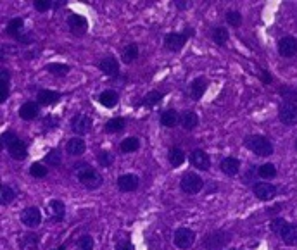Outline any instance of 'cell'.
<instances>
[{
	"label": "cell",
	"mask_w": 297,
	"mask_h": 250,
	"mask_svg": "<svg viewBox=\"0 0 297 250\" xmlns=\"http://www.w3.org/2000/svg\"><path fill=\"white\" fill-rule=\"evenodd\" d=\"M100 71L107 76H116L118 71H120V64L114 57H106L100 61Z\"/></svg>",
	"instance_id": "15"
},
{
	"label": "cell",
	"mask_w": 297,
	"mask_h": 250,
	"mask_svg": "<svg viewBox=\"0 0 297 250\" xmlns=\"http://www.w3.org/2000/svg\"><path fill=\"white\" fill-rule=\"evenodd\" d=\"M61 161L62 157L59 150H50V152L47 154V157H45V164H48V166H59Z\"/></svg>",
	"instance_id": "38"
},
{
	"label": "cell",
	"mask_w": 297,
	"mask_h": 250,
	"mask_svg": "<svg viewBox=\"0 0 297 250\" xmlns=\"http://www.w3.org/2000/svg\"><path fill=\"white\" fill-rule=\"evenodd\" d=\"M21 221H23L24 226L28 228H37L42 223V214L37 207H26L21 214Z\"/></svg>",
	"instance_id": "8"
},
{
	"label": "cell",
	"mask_w": 297,
	"mask_h": 250,
	"mask_svg": "<svg viewBox=\"0 0 297 250\" xmlns=\"http://www.w3.org/2000/svg\"><path fill=\"white\" fill-rule=\"evenodd\" d=\"M118 100H120V97H118V93L114 90H106L99 95V102L107 109L114 107V105L118 104Z\"/></svg>",
	"instance_id": "20"
},
{
	"label": "cell",
	"mask_w": 297,
	"mask_h": 250,
	"mask_svg": "<svg viewBox=\"0 0 297 250\" xmlns=\"http://www.w3.org/2000/svg\"><path fill=\"white\" fill-rule=\"evenodd\" d=\"M176 7H178V9H185V7H187V3L180 2V0H176Z\"/></svg>",
	"instance_id": "50"
},
{
	"label": "cell",
	"mask_w": 297,
	"mask_h": 250,
	"mask_svg": "<svg viewBox=\"0 0 297 250\" xmlns=\"http://www.w3.org/2000/svg\"><path fill=\"white\" fill-rule=\"evenodd\" d=\"M226 21H228L230 26H239V24L242 23V16H240V12L230 10V12L226 14Z\"/></svg>",
	"instance_id": "43"
},
{
	"label": "cell",
	"mask_w": 297,
	"mask_h": 250,
	"mask_svg": "<svg viewBox=\"0 0 297 250\" xmlns=\"http://www.w3.org/2000/svg\"><path fill=\"white\" fill-rule=\"evenodd\" d=\"M204 91H206V80L204 78H197L190 84V95L194 100H199V98L204 95Z\"/></svg>",
	"instance_id": "26"
},
{
	"label": "cell",
	"mask_w": 297,
	"mask_h": 250,
	"mask_svg": "<svg viewBox=\"0 0 297 250\" xmlns=\"http://www.w3.org/2000/svg\"><path fill=\"white\" fill-rule=\"evenodd\" d=\"M76 249L78 250H93V240L90 235H83L80 237L78 244H76Z\"/></svg>",
	"instance_id": "39"
},
{
	"label": "cell",
	"mask_w": 297,
	"mask_h": 250,
	"mask_svg": "<svg viewBox=\"0 0 297 250\" xmlns=\"http://www.w3.org/2000/svg\"><path fill=\"white\" fill-rule=\"evenodd\" d=\"M296 149H297V140H296Z\"/></svg>",
	"instance_id": "52"
},
{
	"label": "cell",
	"mask_w": 297,
	"mask_h": 250,
	"mask_svg": "<svg viewBox=\"0 0 297 250\" xmlns=\"http://www.w3.org/2000/svg\"><path fill=\"white\" fill-rule=\"evenodd\" d=\"M278 118L284 125L287 126H294L297 123V105L296 104H282L280 109H278Z\"/></svg>",
	"instance_id": "6"
},
{
	"label": "cell",
	"mask_w": 297,
	"mask_h": 250,
	"mask_svg": "<svg viewBox=\"0 0 297 250\" xmlns=\"http://www.w3.org/2000/svg\"><path fill=\"white\" fill-rule=\"evenodd\" d=\"M66 152L69 156H82L85 152V142L82 138H71L66 143Z\"/></svg>",
	"instance_id": "18"
},
{
	"label": "cell",
	"mask_w": 297,
	"mask_h": 250,
	"mask_svg": "<svg viewBox=\"0 0 297 250\" xmlns=\"http://www.w3.org/2000/svg\"><path fill=\"white\" fill-rule=\"evenodd\" d=\"M116 250H135V247H133V244H131V242L123 240V242H120V244H118Z\"/></svg>",
	"instance_id": "47"
},
{
	"label": "cell",
	"mask_w": 297,
	"mask_h": 250,
	"mask_svg": "<svg viewBox=\"0 0 297 250\" xmlns=\"http://www.w3.org/2000/svg\"><path fill=\"white\" fill-rule=\"evenodd\" d=\"M47 69L52 73V75H57V76H64V75H68V71H69V68L66 64H48Z\"/></svg>",
	"instance_id": "42"
},
{
	"label": "cell",
	"mask_w": 297,
	"mask_h": 250,
	"mask_svg": "<svg viewBox=\"0 0 297 250\" xmlns=\"http://www.w3.org/2000/svg\"><path fill=\"white\" fill-rule=\"evenodd\" d=\"M19 116L24 121H31L38 116V105L35 102H24L19 109Z\"/></svg>",
	"instance_id": "16"
},
{
	"label": "cell",
	"mask_w": 297,
	"mask_h": 250,
	"mask_svg": "<svg viewBox=\"0 0 297 250\" xmlns=\"http://www.w3.org/2000/svg\"><path fill=\"white\" fill-rule=\"evenodd\" d=\"M48 212H50L52 219L61 221L62 217H64V214H66V207H64V204H62L61 200H52V202L48 204Z\"/></svg>",
	"instance_id": "22"
},
{
	"label": "cell",
	"mask_w": 297,
	"mask_h": 250,
	"mask_svg": "<svg viewBox=\"0 0 297 250\" xmlns=\"http://www.w3.org/2000/svg\"><path fill=\"white\" fill-rule=\"evenodd\" d=\"M71 128L76 135H85V133H88L90 128H92V119L83 114L75 116V118L71 119Z\"/></svg>",
	"instance_id": "10"
},
{
	"label": "cell",
	"mask_w": 297,
	"mask_h": 250,
	"mask_svg": "<svg viewBox=\"0 0 297 250\" xmlns=\"http://www.w3.org/2000/svg\"><path fill=\"white\" fill-rule=\"evenodd\" d=\"M230 242L228 233H223V231H214L211 233L204 242L206 250H221L226 244Z\"/></svg>",
	"instance_id": "5"
},
{
	"label": "cell",
	"mask_w": 297,
	"mask_h": 250,
	"mask_svg": "<svg viewBox=\"0 0 297 250\" xmlns=\"http://www.w3.org/2000/svg\"><path fill=\"white\" fill-rule=\"evenodd\" d=\"M17 140H19V138H17L12 131H7V133H3V135H2V145H5L7 149H9V147L12 145V143H16Z\"/></svg>",
	"instance_id": "44"
},
{
	"label": "cell",
	"mask_w": 297,
	"mask_h": 250,
	"mask_svg": "<svg viewBox=\"0 0 297 250\" xmlns=\"http://www.w3.org/2000/svg\"><path fill=\"white\" fill-rule=\"evenodd\" d=\"M168 159H170V164L173 167H178L183 164L185 161V154L181 149H178V147H173V149L170 150V154H168Z\"/></svg>",
	"instance_id": "27"
},
{
	"label": "cell",
	"mask_w": 297,
	"mask_h": 250,
	"mask_svg": "<svg viewBox=\"0 0 297 250\" xmlns=\"http://www.w3.org/2000/svg\"><path fill=\"white\" fill-rule=\"evenodd\" d=\"M125 125H127V121H125L123 118H114V119H111V121H107L106 131L107 133H118L125 128Z\"/></svg>",
	"instance_id": "29"
},
{
	"label": "cell",
	"mask_w": 297,
	"mask_h": 250,
	"mask_svg": "<svg viewBox=\"0 0 297 250\" xmlns=\"http://www.w3.org/2000/svg\"><path fill=\"white\" fill-rule=\"evenodd\" d=\"M7 150H9L10 157H12V159H16V161H23V159H26V156H28L26 145H24L21 140H17L16 143H12V145H10Z\"/></svg>",
	"instance_id": "19"
},
{
	"label": "cell",
	"mask_w": 297,
	"mask_h": 250,
	"mask_svg": "<svg viewBox=\"0 0 297 250\" xmlns=\"http://www.w3.org/2000/svg\"><path fill=\"white\" fill-rule=\"evenodd\" d=\"M212 40L218 45H225L226 40H228V30H225V28H216V30L212 31Z\"/></svg>",
	"instance_id": "35"
},
{
	"label": "cell",
	"mask_w": 297,
	"mask_h": 250,
	"mask_svg": "<svg viewBox=\"0 0 297 250\" xmlns=\"http://www.w3.org/2000/svg\"><path fill=\"white\" fill-rule=\"evenodd\" d=\"M219 167H221V171L225 172V174L235 176L237 172L240 171V161L235 159V157H225V159L221 161V164H219Z\"/></svg>",
	"instance_id": "14"
},
{
	"label": "cell",
	"mask_w": 297,
	"mask_h": 250,
	"mask_svg": "<svg viewBox=\"0 0 297 250\" xmlns=\"http://www.w3.org/2000/svg\"><path fill=\"white\" fill-rule=\"evenodd\" d=\"M97 161H99V164L102 167H109L111 164L114 163V157H113V154L102 150V152H99V156H97Z\"/></svg>",
	"instance_id": "40"
},
{
	"label": "cell",
	"mask_w": 297,
	"mask_h": 250,
	"mask_svg": "<svg viewBox=\"0 0 297 250\" xmlns=\"http://www.w3.org/2000/svg\"><path fill=\"white\" fill-rule=\"evenodd\" d=\"M246 147L249 150H253V152L259 157H268L273 154V145H271V142L266 136H261V135L249 136V138L246 140Z\"/></svg>",
	"instance_id": "2"
},
{
	"label": "cell",
	"mask_w": 297,
	"mask_h": 250,
	"mask_svg": "<svg viewBox=\"0 0 297 250\" xmlns=\"http://www.w3.org/2000/svg\"><path fill=\"white\" fill-rule=\"evenodd\" d=\"M55 126H57V121L54 118L43 119V128H55Z\"/></svg>",
	"instance_id": "48"
},
{
	"label": "cell",
	"mask_w": 297,
	"mask_h": 250,
	"mask_svg": "<svg viewBox=\"0 0 297 250\" xmlns=\"http://www.w3.org/2000/svg\"><path fill=\"white\" fill-rule=\"evenodd\" d=\"M68 24L73 31H85L86 26H88V23H86L85 17L78 16V14H71V16L68 17Z\"/></svg>",
	"instance_id": "23"
},
{
	"label": "cell",
	"mask_w": 297,
	"mask_h": 250,
	"mask_svg": "<svg viewBox=\"0 0 297 250\" xmlns=\"http://www.w3.org/2000/svg\"><path fill=\"white\" fill-rule=\"evenodd\" d=\"M192 35V30H188L187 33H170L164 37V45H166L168 50L171 52H178L181 50V47L185 45V42H187V38Z\"/></svg>",
	"instance_id": "4"
},
{
	"label": "cell",
	"mask_w": 297,
	"mask_h": 250,
	"mask_svg": "<svg viewBox=\"0 0 297 250\" xmlns=\"http://www.w3.org/2000/svg\"><path fill=\"white\" fill-rule=\"evenodd\" d=\"M190 164L194 167L201 169V171H208L209 166H211V161H209V156L204 150H194L190 154Z\"/></svg>",
	"instance_id": "11"
},
{
	"label": "cell",
	"mask_w": 297,
	"mask_h": 250,
	"mask_svg": "<svg viewBox=\"0 0 297 250\" xmlns=\"http://www.w3.org/2000/svg\"><path fill=\"white\" fill-rule=\"evenodd\" d=\"M254 195L259 200H271L277 195V188L271 183H257L254 185Z\"/></svg>",
	"instance_id": "12"
},
{
	"label": "cell",
	"mask_w": 297,
	"mask_h": 250,
	"mask_svg": "<svg viewBox=\"0 0 297 250\" xmlns=\"http://www.w3.org/2000/svg\"><path fill=\"white\" fill-rule=\"evenodd\" d=\"M64 249H66V245H61L59 249H54V250H64Z\"/></svg>",
	"instance_id": "51"
},
{
	"label": "cell",
	"mask_w": 297,
	"mask_h": 250,
	"mask_svg": "<svg viewBox=\"0 0 297 250\" xmlns=\"http://www.w3.org/2000/svg\"><path fill=\"white\" fill-rule=\"evenodd\" d=\"M140 149V140L135 138V136H130V138L123 140V143H121V150L123 152H135V150Z\"/></svg>",
	"instance_id": "30"
},
{
	"label": "cell",
	"mask_w": 297,
	"mask_h": 250,
	"mask_svg": "<svg viewBox=\"0 0 297 250\" xmlns=\"http://www.w3.org/2000/svg\"><path fill=\"white\" fill-rule=\"evenodd\" d=\"M50 5L52 3L48 2V0H37V2H35V9H37L38 12H45V10L50 9Z\"/></svg>",
	"instance_id": "45"
},
{
	"label": "cell",
	"mask_w": 297,
	"mask_h": 250,
	"mask_svg": "<svg viewBox=\"0 0 297 250\" xmlns=\"http://www.w3.org/2000/svg\"><path fill=\"white\" fill-rule=\"evenodd\" d=\"M38 98V104L42 105H52L55 104V102L61 98V95L57 93V91H52V90H40L37 95Z\"/></svg>",
	"instance_id": "17"
},
{
	"label": "cell",
	"mask_w": 297,
	"mask_h": 250,
	"mask_svg": "<svg viewBox=\"0 0 297 250\" xmlns=\"http://www.w3.org/2000/svg\"><path fill=\"white\" fill-rule=\"evenodd\" d=\"M285 228H287V221L282 219V217H277V219L271 221V231H273V233L282 235Z\"/></svg>",
	"instance_id": "41"
},
{
	"label": "cell",
	"mask_w": 297,
	"mask_h": 250,
	"mask_svg": "<svg viewBox=\"0 0 297 250\" xmlns=\"http://www.w3.org/2000/svg\"><path fill=\"white\" fill-rule=\"evenodd\" d=\"M2 197H0V200H2V206H7V204H10L14 200V197H16V192H14L10 186H7V185H3L2 186Z\"/></svg>",
	"instance_id": "36"
},
{
	"label": "cell",
	"mask_w": 297,
	"mask_h": 250,
	"mask_svg": "<svg viewBox=\"0 0 297 250\" xmlns=\"http://www.w3.org/2000/svg\"><path fill=\"white\" fill-rule=\"evenodd\" d=\"M137 57H138V47L135 43H128L127 47L123 48V52H121V59H123V62H127V64L133 62Z\"/></svg>",
	"instance_id": "25"
},
{
	"label": "cell",
	"mask_w": 297,
	"mask_h": 250,
	"mask_svg": "<svg viewBox=\"0 0 297 250\" xmlns=\"http://www.w3.org/2000/svg\"><path fill=\"white\" fill-rule=\"evenodd\" d=\"M202 186H204V181H202L201 176L195 174V172H187V174H183V178H181V181H180L181 192L188 193V195L199 193L202 190Z\"/></svg>",
	"instance_id": "3"
},
{
	"label": "cell",
	"mask_w": 297,
	"mask_h": 250,
	"mask_svg": "<svg viewBox=\"0 0 297 250\" xmlns=\"http://www.w3.org/2000/svg\"><path fill=\"white\" fill-rule=\"evenodd\" d=\"M75 174H76V178L82 181V185L86 186V188H90V190H95L102 185V176H100L93 167H90L86 163L76 164Z\"/></svg>",
	"instance_id": "1"
},
{
	"label": "cell",
	"mask_w": 297,
	"mask_h": 250,
	"mask_svg": "<svg viewBox=\"0 0 297 250\" xmlns=\"http://www.w3.org/2000/svg\"><path fill=\"white\" fill-rule=\"evenodd\" d=\"M178 123V114L174 111H164L163 114H161V125L166 126V128H173L174 125Z\"/></svg>",
	"instance_id": "28"
},
{
	"label": "cell",
	"mask_w": 297,
	"mask_h": 250,
	"mask_svg": "<svg viewBox=\"0 0 297 250\" xmlns=\"http://www.w3.org/2000/svg\"><path fill=\"white\" fill-rule=\"evenodd\" d=\"M138 176L135 174H123L118 178V186L121 192H135L138 188Z\"/></svg>",
	"instance_id": "13"
},
{
	"label": "cell",
	"mask_w": 297,
	"mask_h": 250,
	"mask_svg": "<svg viewBox=\"0 0 297 250\" xmlns=\"http://www.w3.org/2000/svg\"><path fill=\"white\" fill-rule=\"evenodd\" d=\"M278 52L284 57H294L297 54V38L294 37H284L278 42Z\"/></svg>",
	"instance_id": "9"
},
{
	"label": "cell",
	"mask_w": 297,
	"mask_h": 250,
	"mask_svg": "<svg viewBox=\"0 0 297 250\" xmlns=\"http://www.w3.org/2000/svg\"><path fill=\"white\" fill-rule=\"evenodd\" d=\"M280 237L287 245H292V247L297 245V224H287V228H285Z\"/></svg>",
	"instance_id": "24"
},
{
	"label": "cell",
	"mask_w": 297,
	"mask_h": 250,
	"mask_svg": "<svg viewBox=\"0 0 297 250\" xmlns=\"http://www.w3.org/2000/svg\"><path fill=\"white\" fill-rule=\"evenodd\" d=\"M261 80H263L264 83H270V82H271V76L268 75V73H264V71H263V73H261Z\"/></svg>",
	"instance_id": "49"
},
{
	"label": "cell",
	"mask_w": 297,
	"mask_h": 250,
	"mask_svg": "<svg viewBox=\"0 0 297 250\" xmlns=\"http://www.w3.org/2000/svg\"><path fill=\"white\" fill-rule=\"evenodd\" d=\"M47 167L43 166V164H40V163H35V164H31V167H30V174L31 176H35V178H45L47 176Z\"/></svg>",
	"instance_id": "37"
},
{
	"label": "cell",
	"mask_w": 297,
	"mask_h": 250,
	"mask_svg": "<svg viewBox=\"0 0 297 250\" xmlns=\"http://www.w3.org/2000/svg\"><path fill=\"white\" fill-rule=\"evenodd\" d=\"M194 240H195V233L192 230H188V228H180V230H176V233H174V245H176L178 249L192 247Z\"/></svg>",
	"instance_id": "7"
},
{
	"label": "cell",
	"mask_w": 297,
	"mask_h": 250,
	"mask_svg": "<svg viewBox=\"0 0 297 250\" xmlns=\"http://www.w3.org/2000/svg\"><path fill=\"white\" fill-rule=\"evenodd\" d=\"M9 97V83L2 82V88H0V102H5Z\"/></svg>",
	"instance_id": "46"
},
{
	"label": "cell",
	"mask_w": 297,
	"mask_h": 250,
	"mask_svg": "<svg viewBox=\"0 0 297 250\" xmlns=\"http://www.w3.org/2000/svg\"><path fill=\"white\" fill-rule=\"evenodd\" d=\"M161 98H163V93H161V91L152 90L144 97V105H145V107H154L156 104H159Z\"/></svg>",
	"instance_id": "33"
},
{
	"label": "cell",
	"mask_w": 297,
	"mask_h": 250,
	"mask_svg": "<svg viewBox=\"0 0 297 250\" xmlns=\"http://www.w3.org/2000/svg\"><path fill=\"white\" fill-rule=\"evenodd\" d=\"M38 245V237L35 233H26L23 235V240H21V247L24 250H33Z\"/></svg>",
	"instance_id": "31"
},
{
	"label": "cell",
	"mask_w": 297,
	"mask_h": 250,
	"mask_svg": "<svg viewBox=\"0 0 297 250\" xmlns=\"http://www.w3.org/2000/svg\"><path fill=\"white\" fill-rule=\"evenodd\" d=\"M257 174L264 179L275 178V176H277V167H275L273 164H263V166H259V169H257Z\"/></svg>",
	"instance_id": "34"
},
{
	"label": "cell",
	"mask_w": 297,
	"mask_h": 250,
	"mask_svg": "<svg viewBox=\"0 0 297 250\" xmlns=\"http://www.w3.org/2000/svg\"><path fill=\"white\" fill-rule=\"evenodd\" d=\"M180 123H181V126H183V129L190 131V129H194L195 126L199 125V118H197V114H195V112L187 111V112H183V114H181Z\"/></svg>",
	"instance_id": "21"
},
{
	"label": "cell",
	"mask_w": 297,
	"mask_h": 250,
	"mask_svg": "<svg viewBox=\"0 0 297 250\" xmlns=\"http://www.w3.org/2000/svg\"><path fill=\"white\" fill-rule=\"evenodd\" d=\"M21 30H23V19L21 17H16V19L9 21V24H7V33L10 37H17L21 33Z\"/></svg>",
	"instance_id": "32"
}]
</instances>
